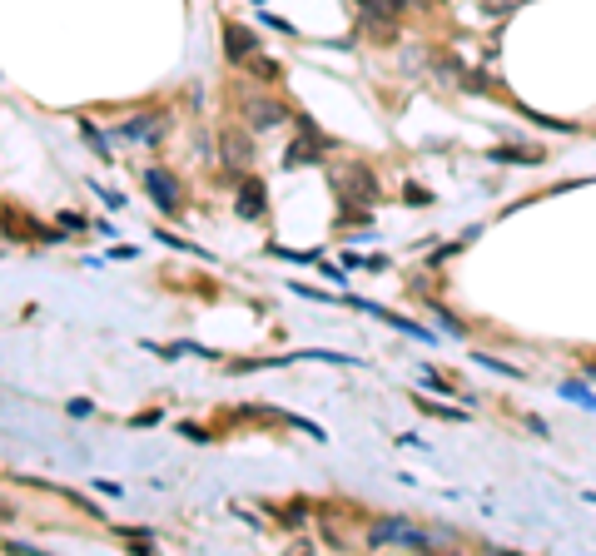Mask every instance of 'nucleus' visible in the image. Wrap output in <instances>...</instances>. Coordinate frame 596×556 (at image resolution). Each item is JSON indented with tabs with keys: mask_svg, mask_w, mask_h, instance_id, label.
Segmentation results:
<instances>
[{
	"mask_svg": "<svg viewBox=\"0 0 596 556\" xmlns=\"http://www.w3.org/2000/svg\"><path fill=\"white\" fill-rule=\"evenodd\" d=\"M145 184H149V189H154V199H159V209H174V204H179V199H174V194H179V184H174V179H169L164 169H149V174H145Z\"/></svg>",
	"mask_w": 596,
	"mask_h": 556,
	"instance_id": "obj_3",
	"label": "nucleus"
},
{
	"mask_svg": "<svg viewBox=\"0 0 596 556\" xmlns=\"http://www.w3.org/2000/svg\"><path fill=\"white\" fill-rule=\"evenodd\" d=\"M517 5H527V0H482V10H492V15H502V10H517Z\"/></svg>",
	"mask_w": 596,
	"mask_h": 556,
	"instance_id": "obj_7",
	"label": "nucleus"
},
{
	"mask_svg": "<svg viewBox=\"0 0 596 556\" xmlns=\"http://www.w3.org/2000/svg\"><path fill=\"white\" fill-rule=\"evenodd\" d=\"M592 373H596V363H592Z\"/></svg>",
	"mask_w": 596,
	"mask_h": 556,
	"instance_id": "obj_9",
	"label": "nucleus"
},
{
	"mask_svg": "<svg viewBox=\"0 0 596 556\" xmlns=\"http://www.w3.org/2000/svg\"><path fill=\"white\" fill-rule=\"evenodd\" d=\"M418 5H428V0H418Z\"/></svg>",
	"mask_w": 596,
	"mask_h": 556,
	"instance_id": "obj_8",
	"label": "nucleus"
},
{
	"mask_svg": "<svg viewBox=\"0 0 596 556\" xmlns=\"http://www.w3.org/2000/svg\"><path fill=\"white\" fill-rule=\"evenodd\" d=\"M219 149H224V164L229 169H249V159H254V139L244 135V130H224Z\"/></svg>",
	"mask_w": 596,
	"mask_h": 556,
	"instance_id": "obj_1",
	"label": "nucleus"
},
{
	"mask_svg": "<svg viewBox=\"0 0 596 556\" xmlns=\"http://www.w3.org/2000/svg\"><path fill=\"white\" fill-rule=\"evenodd\" d=\"M249 125H254V130H274V125H284V110H279V105H254V110H249Z\"/></svg>",
	"mask_w": 596,
	"mask_h": 556,
	"instance_id": "obj_5",
	"label": "nucleus"
},
{
	"mask_svg": "<svg viewBox=\"0 0 596 556\" xmlns=\"http://www.w3.org/2000/svg\"><path fill=\"white\" fill-rule=\"evenodd\" d=\"M224 45H229V60H249V55L259 50V35H249L244 25H229V35H224Z\"/></svg>",
	"mask_w": 596,
	"mask_h": 556,
	"instance_id": "obj_2",
	"label": "nucleus"
},
{
	"mask_svg": "<svg viewBox=\"0 0 596 556\" xmlns=\"http://www.w3.org/2000/svg\"><path fill=\"white\" fill-rule=\"evenodd\" d=\"M159 130H164L159 120H135V125H130V135L135 139H159Z\"/></svg>",
	"mask_w": 596,
	"mask_h": 556,
	"instance_id": "obj_6",
	"label": "nucleus"
},
{
	"mask_svg": "<svg viewBox=\"0 0 596 556\" xmlns=\"http://www.w3.org/2000/svg\"><path fill=\"white\" fill-rule=\"evenodd\" d=\"M239 214H244V219L264 214V184H244V189H239Z\"/></svg>",
	"mask_w": 596,
	"mask_h": 556,
	"instance_id": "obj_4",
	"label": "nucleus"
}]
</instances>
